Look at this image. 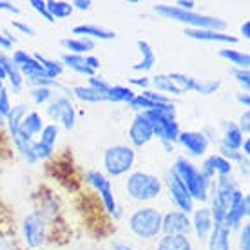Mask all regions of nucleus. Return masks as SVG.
I'll list each match as a JSON object with an SVG mask.
<instances>
[{
  "label": "nucleus",
  "instance_id": "5",
  "mask_svg": "<svg viewBox=\"0 0 250 250\" xmlns=\"http://www.w3.org/2000/svg\"><path fill=\"white\" fill-rule=\"evenodd\" d=\"M138 152L129 144L109 145L102 152V172L109 180H120L132 172L136 167Z\"/></svg>",
  "mask_w": 250,
  "mask_h": 250
},
{
  "label": "nucleus",
  "instance_id": "56",
  "mask_svg": "<svg viewBox=\"0 0 250 250\" xmlns=\"http://www.w3.org/2000/svg\"><path fill=\"white\" fill-rule=\"evenodd\" d=\"M239 35L243 40H250V20H245L243 24L239 25Z\"/></svg>",
  "mask_w": 250,
  "mask_h": 250
},
{
  "label": "nucleus",
  "instance_id": "45",
  "mask_svg": "<svg viewBox=\"0 0 250 250\" xmlns=\"http://www.w3.org/2000/svg\"><path fill=\"white\" fill-rule=\"evenodd\" d=\"M129 82V87L131 89H150V76L147 75H138V76H131V78H127Z\"/></svg>",
  "mask_w": 250,
  "mask_h": 250
},
{
  "label": "nucleus",
  "instance_id": "30",
  "mask_svg": "<svg viewBox=\"0 0 250 250\" xmlns=\"http://www.w3.org/2000/svg\"><path fill=\"white\" fill-rule=\"evenodd\" d=\"M60 132H62V129H60V125L58 124H45L44 129H42V132L38 134L37 142L40 145H44V147H47V149L55 150L57 149V144L58 140H60Z\"/></svg>",
  "mask_w": 250,
  "mask_h": 250
},
{
  "label": "nucleus",
  "instance_id": "35",
  "mask_svg": "<svg viewBox=\"0 0 250 250\" xmlns=\"http://www.w3.org/2000/svg\"><path fill=\"white\" fill-rule=\"evenodd\" d=\"M76 116H78V114H76V107H75V102H73V104H69L62 113H60V118H58L57 124L60 125V129L71 132L76 129V122H78Z\"/></svg>",
  "mask_w": 250,
  "mask_h": 250
},
{
  "label": "nucleus",
  "instance_id": "2",
  "mask_svg": "<svg viewBox=\"0 0 250 250\" xmlns=\"http://www.w3.org/2000/svg\"><path fill=\"white\" fill-rule=\"evenodd\" d=\"M124 194L138 205H152L163 196V180L154 172L134 169L124 178Z\"/></svg>",
  "mask_w": 250,
  "mask_h": 250
},
{
  "label": "nucleus",
  "instance_id": "21",
  "mask_svg": "<svg viewBox=\"0 0 250 250\" xmlns=\"http://www.w3.org/2000/svg\"><path fill=\"white\" fill-rule=\"evenodd\" d=\"M243 140H245L243 132L239 131V127L236 125V122H225L218 145L227 147V149H232V150H239L241 149Z\"/></svg>",
  "mask_w": 250,
  "mask_h": 250
},
{
  "label": "nucleus",
  "instance_id": "26",
  "mask_svg": "<svg viewBox=\"0 0 250 250\" xmlns=\"http://www.w3.org/2000/svg\"><path fill=\"white\" fill-rule=\"evenodd\" d=\"M150 89L163 94V96H169V98H172V96H182L183 94L182 91L174 85V82L169 78V75H165V73L150 76Z\"/></svg>",
  "mask_w": 250,
  "mask_h": 250
},
{
  "label": "nucleus",
  "instance_id": "58",
  "mask_svg": "<svg viewBox=\"0 0 250 250\" xmlns=\"http://www.w3.org/2000/svg\"><path fill=\"white\" fill-rule=\"evenodd\" d=\"M6 78H7V75H6V69H4V65L0 63V80L2 82H6Z\"/></svg>",
  "mask_w": 250,
  "mask_h": 250
},
{
  "label": "nucleus",
  "instance_id": "40",
  "mask_svg": "<svg viewBox=\"0 0 250 250\" xmlns=\"http://www.w3.org/2000/svg\"><path fill=\"white\" fill-rule=\"evenodd\" d=\"M230 75H232V78L236 80V83L241 87V91H243V93H249V89H250V71L249 69H232Z\"/></svg>",
  "mask_w": 250,
  "mask_h": 250
},
{
  "label": "nucleus",
  "instance_id": "22",
  "mask_svg": "<svg viewBox=\"0 0 250 250\" xmlns=\"http://www.w3.org/2000/svg\"><path fill=\"white\" fill-rule=\"evenodd\" d=\"M60 45L62 49H65V53H71V55H80V57H85V55H91L96 47L93 40L89 38H82V37H67L60 40Z\"/></svg>",
  "mask_w": 250,
  "mask_h": 250
},
{
  "label": "nucleus",
  "instance_id": "14",
  "mask_svg": "<svg viewBox=\"0 0 250 250\" xmlns=\"http://www.w3.org/2000/svg\"><path fill=\"white\" fill-rule=\"evenodd\" d=\"M185 38L196 40V42H212V44H227L236 45L239 38L236 35H230L227 31H214V29H183Z\"/></svg>",
  "mask_w": 250,
  "mask_h": 250
},
{
  "label": "nucleus",
  "instance_id": "3",
  "mask_svg": "<svg viewBox=\"0 0 250 250\" xmlns=\"http://www.w3.org/2000/svg\"><path fill=\"white\" fill-rule=\"evenodd\" d=\"M169 170L185 185V188L188 190V194H190V198H192L196 205H207L208 203L212 182H208L205 176L201 174L200 167L192 160H188L183 154H178Z\"/></svg>",
  "mask_w": 250,
  "mask_h": 250
},
{
  "label": "nucleus",
  "instance_id": "34",
  "mask_svg": "<svg viewBox=\"0 0 250 250\" xmlns=\"http://www.w3.org/2000/svg\"><path fill=\"white\" fill-rule=\"evenodd\" d=\"M4 69H6V82L9 83V89L13 91V94H20V91L25 87L24 85V76H22V73H20L19 69L13 65L11 58H9V62L4 65Z\"/></svg>",
  "mask_w": 250,
  "mask_h": 250
},
{
  "label": "nucleus",
  "instance_id": "20",
  "mask_svg": "<svg viewBox=\"0 0 250 250\" xmlns=\"http://www.w3.org/2000/svg\"><path fill=\"white\" fill-rule=\"evenodd\" d=\"M44 125H45V120L42 116V113L37 111V109H29L27 114L24 116V120H22V124H20L19 132L27 138H31V140H37V136L44 129Z\"/></svg>",
  "mask_w": 250,
  "mask_h": 250
},
{
  "label": "nucleus",
  "instance_id": "24",
  "mask_svg": "<svg viewBox=\"0 0 250 250\" xmlns=\"http://www.w3.org/2000/svg\"><path fill=\"white\" fill-rule=\"evenodd\" d=\"M218 57L223 58L227 63H230L232 69H249L250 67V55L247 51H239L234 47H223L218 51Z\"/></svg>",
  "mask_w": 250,
  "mask_h": 250
},
{
  "label": "nucleus",
  "instance_id": "55",
  "mask_svg": "<svg viewBox=\"0 0 250 250\" xmlns=\"http://www.w3.org/2000/svg\"><path fill=\"white\" fill-rule=\"evenodd\" d=\"M236 100H238L239 105L247 109V107L250 105V94L249 93H243V91H239V93L236 94Z\"/></svg>",
  "mask_w": 250,
  "mask_h": 250
},
{
  "label": "nucleus",
  "instance_id": "29",
  "mask_svg": "<svg viewBox=\"0 0 250 250\" xmlns=\"http://www.w3.org/2000/svg\"><path fill=\"white\" fill-rule=\"evenodd\" d=\"M136 96V91L131 89L129 85H122V83H111L109 91L105 93V100L109 104H129Z\"/></svg>",
  "mask_w": 250,
  "mask_h": 250
},
{
  "label": "nucleus",
  "instance_id": "1",
  "mask_svg": "<svg viewBox=\"0 0 250 250\" xmlns=\"http://www.w3.org/2000/svg\"><path fill=\"white\" fill-rule=\"evenodd\" d=\"M162 208L156 205H138L125 219V229L140 243H154L162 236Z\"/></svg>",
  "mask_w": 250,
  "mask_h": 250
},
{
  "label": "nucleus",
  "instance_id": "23",
  "mask_svg": "<svg viewBox=\"0 0 250 250\" xmlns=\"http://www.w3.org/2000/svg\"><path fill=\"white\" fill-rule=\"evenodd\" d=\"M69 94H71V98H75V100L82 102V104H89V105H98V104H104L105 100V96L98 91H94V89L87 87L85 83H78V85H73V87L69 89Z\"/></svg>",
  "mask_w": 250,
  "mask_h": 250
},
{
  "label": "nucleus",
  "instance_id": "57",
  "mask_svg": "<svg viewBox=\"0 0 250 250\" xmlns=\"http://www.w3.org/2000/svg\"><path fill=\"white\" fill-rule=\"evenodd\" d=\"M7 62H9V57H7L4 51H0V63H2V65H6Z\"/></svg>",
  "mask_w": 250,
  "mask_h": 250
},
{
  "label": "nucleus",
  "instance_id": "42",
  "mask_svg": "<svg viewBox=\"0 0 250 250\" xmlns=\"http://www.w3.org/2000/svg\"><path fill=\"white\" fill-rule=\"evenodd\" d=\"M27 6L31 7L33 11H37L45 22H49V24H55V20L51 19L49 11H47V7H45V0H29L27 2Z\"/></svg>",
  "mask_w": 250,
  "mask_h": 250
},
{
  "label": "nucleus",
  "instance_id": "50",
  "mask_svg": "<svg viewBox=\"0 0 250 250\" xmlns=\"http://www.w3.org/2000/svg\"><path fill=\"white\" fill-rule=\"evenodd\" d=\"M111 250H140L138 247H134L129 241H124V239H111Z\"/></svg>",
  "mask_w": 250,
  "mask_h": 250
},
{
  "label": "nucleus",
  "instance_id": "39",
  "mask_svg": "<svg viewBox=\"0 0 250 250\" xmlns=\"http://www.w3.org/2000/svg\"><path fill=\"white\" fill-rule=\"evenodd\" d=\"M223 82L219 78H208V80H198V87H196V93L201 94V96H212L221 89Z\"/></svg>",
  "mask_w": 250,
  "mask_h": 250
},
{
  "label": "nucleus",
  "instance_id": "7",
  "mask_svg": "<svg viewBox=\"0 0 250 250\" xmlns=\"http://www.w3.org/2000/svg\"><path fill=\"white\" fill-rule=\"evenodd\" d=\"M47 236H49V219L40 208L24 214L20 221V239L25 249H42L47 241Z\"/></svg>",
  "mask_w": 250,
  "mask_h": 250
},
{
  "label": "nucleus",
  "instance_id": "10",
  "mask_svg": "<svg viewBox=\"0 0 250 250\" xmlns=\"http://www.w3.org/2000/svg\"><path fill=\"white\" fill-rule=\"evenodd\" d=\"M163 188L167 190V196H169L170 203H172V207H174L176 210H182V212L188 214V216L192 214V210L196 208V203L192 201V198H190L188 190L185 188V185L170 170L165 176Z\"/></svg>",
  "mask_w": 250,
  "mask_h": 250
},
{
  "label": "nucleus",
  "instance_id": "60",
  "mask_svg": "<svg viewBox=\"0 0 250 250\" xmlns=\"http://www.w3.org/2000/svg\"><path fill=\"white\" fill-rule=\"evenodd\" d=\"M125 4H129V6H138V4H140V0H131V2H125Z\"/></svg>",
  "mask_w": 250,
  "mask_h": 250
},
{
  "label": "nucleus",
  "instance_id": "13",
  "mask_svg": "<svg viewBox=\"0 0 250 250\" xmlns=\"http://www.w3.org/2000/svg\"><path fill=\"white\" fill-rule=\"evenodd\" d=\"M162 234H176V236H190V216L182 210L170 208L163 212Z\"/></svg>",
  "mask_w": 250,
  "mask_h": 250
},
{
  "label": "nucleus",
  "instance_id": "47",
  "mask_svg": "<svg viewBox=\"0 0 250 250\" xmlns=\"http://www.w3.org/2000/svg\"><path fill=\"white\" fill-rule=\"evenodd\" d=\"M17 42V38L13 37L11 33L7 31H0V51H13V45Z\"/></svg>",
  "mask_w": 250,
  "mask_h": 250
},
{
  "label": "nucleus",
  "instance_id": "8",
  "mask_svg": "<svg viewBox=\"0 0 250 250\" xmlns=\"http://www.w3.org/2000/svg\"><path fill=\"white\" fill-rule=\"evenodd\" d=\"M145 118L149 120L150 129H152V136L156 138L160 144H174L182 132V127L178 124V118L167 116L158 111H147Z\"/></svg>",
  "mask_w": 250,
  "mask_h": 250
},
{
  "label": "nucleus",
  "instance_id": "19",
  "mask_svg": "<svg viewBox=\"0 0 250 250\" xmlns=\"http://www.w3.org/2000/svg\"><path fill=\"white\" fill-rule=\"evenodd\" d=\"M154 250H196L190 236H176V234H162L154 241Z\"/></svg>",
  "mask_w": 250,
  "mask_h": 250
},
{
  "label": "nucleus",
  "instance_id": "28",
  "mask_svg": "<svg viewBox=\"0 0 250 250\" xmlns=\"http://www.w3.org/2000/svg\"><path fill=\"white\" fill-rule=\"evenodd\" d=\"M69 104H73V98H71L69 93L55 94V98L45 105V116L51 120V124H57L58 118H60V113H62Z\"/></svg>",
  "mask_w": 250,
  "mask_h": 250
},
{
  "label": "nucleus",
  "instance_id": "54",
  "mask_svg": "<svg viewBox=\"0 0 250 250\" xmlns=\"http://www.w3.org/2000/svg\"><path fill=\"white\" fill-rule=\"evenodd\" d=\"M174 6L180 7V9H185V11H194L198 4L194 0H178V2H174Z\"/></svg>",
  "mask_w": 250,
  "mask_h": 250
},
{
  "label": "nucleus",
  "instance_id": "12",
  "mask_svg": "<svg viewBox=\"0 0 250 250\" xmlns=\"http://www.w3.org/2000/svg\"><path fill=\"white\" fill-rule=\"evenodd\" d=\"M212 227H214V221L210 212H208V207L207 205L196 207L192 210V214H190V232H194L196 241L205 245L207 238L212 232Z\"/></svg>",
  "mask_w": 250,
  "mask_h": 250
},
{
  "label": "nucleus",
  "instance_id": "49",
  "mask_svg": "<svg viewBox=\"0 0 250 250\" xmlns=\"http://www.w3.org/2000/svg\"><path fill=\"white\" fill-rule=\"evenodd\" d=\"M0 250H17L15 239L4 230H0Z\"/></svg>",
  "mask_w": 250,
  "mask_h": 250
},
{
  "label": "nucleus",
  "instance_id": "36",
  "mask_svg": "<svg viewBox=\"0 0 250 250\" xmlns=\"http://www.w3.org/2000/svg\"><path fill=\"white\" fill-rule=\"evenodd\" d=\"M24 85H27L29 89H33V87L62 89V87H60V83H58V80H53V78H49L47 75H33V76H27V78H24ZM62 91L65 93V89H62Z\"/></svg>",
  "mask_w": 250,
  "mask_h": 250
},
{
  "label": "nucleus",
  "instance_id": "61",
  "mask_svg": "<svg viewBox=\"0 0 250 250\" xmlns=\"http://www.w3.org/2000/svg\"><path fill=\"white\" fill-rule=\"evenodd\" d=\"M85 250H104V249H100V247H87Z\"/></svg>",
  "mask_w": 250,
  "mask_h": 250
},
{
  "label": "nucleus",
  "instance_id": "6",
  "mask_svg": "<svg viewBox=\"0 0 250 250\" xmlns=\"http://www.w3.org/2000/svg\"><path fill=\"white\" fill-rule=\"evenodd\" d=\"M83 182L98 194L102 207H104V210L109 218H113L114 221H120L124 218V208L118 203V196H116V190L113 187V180H109L100 169H87L83 172Z\"/></svg>",
  "mask_w": 250,
  "mask_h": 250
},
{
  "label": "nucleus",
  "instance_id": "48",
  "mask_svg": "<svg viewBox=\"0 0 250 250\" xmlns=\"http://www.w3.org/2000/svg\"><path fill=\"white\" fill-rule=\"evenodd\" d=\"M236 125L239 127V131L243 132V136H249V132H250V111L249 109H245L243 113H241L239 122Z\"/></svg>",
  "mask_w": 250,
  "mask_h": 250
},
{
  "label": "nucleus",
  "instance_id": "17",
  "mask_svg": "<svg viewBox=\"0 0 250 250\" xmlns=\"http://www.w3.org/2000/svg\"><path fill=\"white\" fill-rule=\"evenodd\" d=\"M232 234L230 229H227L223 223L212 227L210 236L207 238V250H232Z\"/></svg>",
  "mask_w": 250,
  "mask_h": 250
},
{
  "label": "nucleus",
  "instance_id": "33",
  "mask_svg": "<svg viewBox=\"0 0 250 250\" xmlns=\"http://www.w3.org/2000/svg\"><path fill=\"white\" fill-rule=\"evenodd\" d=\"M169 78L174 82V85L183 94L185 93H196V87H198V78L190 75H185V73H180V71H174V73H167Z\"/></svg>",
  "mask_w": 250,
  "mask_h": 250
},
{
  "label": "nucleus",
  "instance_id": "4",
  "mask_svg": "<svg viewBox=\"0 0 250 250\" xmlns=\"http://www.w3.org/2000/svg\"><path fill=\"white\" fill-rule=\"evenodd\" d=\"M154 15L162 17L165 20H172L178 24L187 25V29H214V31H227V20L212 17V15H205V13L198 11H185L176 7L174 4H154L152 6Z\"/></svg>",
  "mask_w": 250,
  "mask_h": 250
},
{
  "label": "nucleus",
  "instance_id": "16",
  "mask_svg": "<svg viewBox=\"0 0 250 250\" xmlns=\"http://www.w3.org/2000/svg\"><path fill=\"white\" fill-rule=\"evenodd\" d=\"M249 212H250V196L249 194H245L243 200L239 201L238 205L227 210L223 225H225L227 229H230L232 232L239 230V227L245 225V221L249 219Z\"/></svg>",
  "mask_w": 250,
  "mask_h": 250
},
{
  "label": "nucleus",
  "instance_id": "11",
  "mask_svg": "<svg viewBox=\"0 0 250 250\" xmlns=\"http://www.w3.org/2000/svg\"><path fill=\"white\" fill-rule=\"evenodd\" d=\"M127 140H129V145L134 149H142L154 140L149 120L145 118L144 113H134L131 124L127 127Z\"/></svg>",
  "mask_w": 250,
  "mask_h": 250
},
{
  "label": "nucleus",
  "instance_id": "9",
  "mask_svg": "<svg viewBox=\"0 0 250 250\" xmlns=\"http://www.w3.org/2000/svg\"><path fill=\"white\" fill-rule=\"evenodd\" d=\"M210 138L203 131H182L176 140V145L183 150V156L188 160H203L210 149Z\"/></svg>",
  "mask_w": 250,
  "mask_h": 250
},
{
  "label": "nucleus",
  "instance_id": "43",
  "mask_svg": "<svg viewBox=\"0 0 250 250\" xmlns=\"http://www.w3.org/2000/svg\"><path fill=\"white\" fill-rule=\"evenodd\" d=\"M238 250H250V225L249 223H245V225L239 227Z\"/></svg>",
  "mask_w": 250,
  "mask_h": 250
},
{
  "label": "nucleus",
  "instance_id": "59",
  "mask_svg": "<svg viewBox=\"0 0 250 250\" xmlns=\"http://www.w3.org/2000/svg\"><path fill=\"white\" fill-rule=\"evenodd\" d=\"M2 129H6V118L0 114V131H2Z\"/></svg>",
  "mask_w": 250,
  "mask_h": 250
},
{
  "label": "nucleus",
  "instance_id": "15",
  "mask_svg": "<svg viewBox=\"0 0 250 250\" xmlns=\"http://www.w3.org/2000/svg\"><path fill=\"white\" fill-rule=\"evenodd\" d=\"M71 33L75 37H82V38H89V40H100V42H111V40H116V33L107 29L104 25L98 24H78L75 25Z\"/></svg>",
  "mask_w": 250,
  "mask_h": 250
},
{
  "label": "nucleus",
  "instance_id": "44",
  "mask_svg": "<svg viewBox=\"0 0 250 250\" xmlns=\"http://www.w3.org/2000/svg\"><path fill=\"white\" fill-rule=\"evenodd\" d=\"M11 109H13L11 93H9V89L7 87H4L2 91H0V114L6 118Z\"/></svg>",
  "mask_w": 250,
  "mask_h": 250
},
{
  "label": "nucleus",
  "instance_id": "41",
  "mask_svg": "<svg viewBox=\"0 0 250 250\" xmlns=\"http://www.w3.org/2000/svg\"><path fill=\"white\" fill-rule=\"evenodd\" d=\"M87 87L94 89V91H98V93H102L104 96H105V93L109 91V87H111V82L105 80L104 76L100 75H94L91 76V78H87V83H85Z\"/></svg>",
  "mask_w": 250,
  "mask_h": 250
},
{
  "label": "nucleus",
  "instance_id": "52",
  "mask_svg": "<svg viewBox=\"0 0 250 250\" xmlns=\"http://www.w3.org/2000/svg\"><path fill=\"white\" fill-rule=\"evenodd\" d=\"M0 11L11 13V15H20V7L15 4V2H9V0H0Z\"/></svg>",
  "mask_w": 250,
  "mask_h": 250
},
{
  "label": "nucleus",
  "instance_id": "37",
  "mask_svg": "<svg viewBox=\"0 0 250 250\" xmlns=\"http://www.w3.org/2000/svg\"><path fill=\"white\" fill-rule=\"evenodd\" d=\"M29 98L35 105H47L53 98H55V89L47 87H33L29 89Z\"/></svg>",
  "mask_w": 250,
  "mask_h": 250
},
{
  "label": "nucleus",
  "instance_id": "32",
  "mask_svg": "<svg viewBox=\"0 0 250 250\" xmlns=\"http://www.w3.org/2000/svg\"><path fill=\"white\" fill-rule=\"evenodd\" d=\"M33 57L37 58V62L42 65L44 73L49 76V78H53V80H58V78L63 75L65 67H63V63L60 62V60H55V58H47L45 55H40V53H33Z\"/></svg>",
  "mask_w": 250,
  "mask_h": 250
},
{
  "label": "nucleus",
  "instance_id": "25",
  "mask_svg": "<svg viewBox=\"0 0 250 250\" xmlns=\"http://www.w3.org/2000/svg\"><path fill=\"white\" fill-rule=\"evenodd\" d=\"M27 111H29V105H27V104H17V105H13V109L6 116V129H7L9 140H13V138L19 134L20 124H22L24 116L27 114Z\"/></svg>",
  "mask_w": 250,
  "mask_h": 250
},
{
  "label": "nucleus",
  "instance_id": "62",
  "mask_svg": "<svg viewBox=\"0 0 250 250\" xmlns=\"http://www.w3.org/2000/svg\"><path fill=\"white\" fill-rule=\"evenodd\" d=\"M4 87H6V83H4V82L0 80V91H2V89H4Z\"/></svg>",
  "mask_w": 250,
  "mask_h": 250
},
{
  "label": "nucleus",
  "instance_id": "31",
  "mask_svg": "<svg viewBox=\"0 0 250 250\" xmlns=\"http://www.w3.org/2000/svg\"><path fill=\"white\" fill-rule=\"evenodd\" d=\"M45 7H47L51 19L55 20V22L69 19L75 13L71 2H67V0H45Z\"/></svg>",
  "mask_w": 250,
  "mask_h": 250
},
{
  "label": "nucleus",
  "instance_id": "51",
  "mask_svg": "<svg viewBox=\"0 0 250 250\" xmlns=\"http://www.w3.org/2000/svg\"><path fill=\"white\" fill-rule=\"evenodd\" d=\"M83 60H85V65H87L89 69H93L94 73H98V71H100V67H102L100 58L94 57L93 53H91V55H85V57H83Z\"/></svg>",
  "mask_w": 250,
  "mask_h": 250
},
{
  "label": "nucleus",
  "instance_id": "53",
  "mask_svg": "<svg viewBox=\"0 0 250 250\" xmlns=\"http://www.w3.org/2000/svg\"><path fill=\"white\" fill-rule=\"evenodd\" d=\"M71 6H73L75 11H89L93 7V2L91 0H73Z\"/></svg>",
  "mask_w": 250,
  "mask_h": 250
},
{
  "label": "nucleus",
  "instance_id": "38",
  "mask_svg": "<svg viewBox=\"0 0 250 250\" xmlns=\"http://www.w3.org/2000/svg\"><path fill=\"white\" fill-rule=\"evenodd\" d=\"M127 105H129V109H132L134 113H147V111H156L162 104H160V105H156L154 102H150L149 98H145L144 94L136 93V96H134V98H132Z\"/></svg>",
  "mask_w": 250,
  "mask_h": 250
},
{
  "label": "nucleus",
  "instance_id": "27",
  "mask_svg": "<svg viewBox=\"0 0 250 250\" xmlns=\"http://www.w3.org/2000/svg\"><path fill=\"white\" fill-rule=\"evenodd\" d=\"M60 62L63 63L65 69H71L73 73H76V75H80V76H85V78H91V76L96 75L93 69H89L87 65H85V60H83V57H80V55L63 53L62 57H60Z\"/></svg>",
  "mask_w": 250,
  "mask_h": 250
},
{
  "label": "nucleus",
  "instance_id": "46",
  "mask_svg": "<svg viewBox=\"0 0 250 250\" xmlns=\"http://www.w3.org/2000/svg\"><path fill=\"white\" fill-rule=\"evenodd\" d=\"M11 27L17 29L20 35H25V37H35V35H37L35 27H31V25L22 22V20H11Z\"/></svg>",
  "mask_w": 250,
  "mask_h": 250
},
{
  "label": "nucleus",
  "instance_id": "18",
  "mask_svg": "<svg viewBox=\"0 0 250 250\" xmlns=\"http://www.w3.org/2000/svg\"><path fill=\"white\" fill-rule=\"evenodd\" d=\"M136 47L140 51V60L136 63H132L131 69L134 73H140V75H147L150 69L154 67L156 63V53L152 49V45L147 42V40H138Z\"/></svg>",
  "mask_w": 250,
  "mask_h": 250
}]
</instances>
